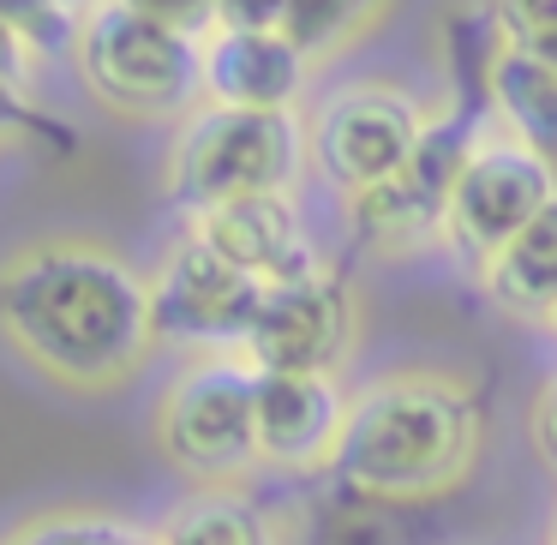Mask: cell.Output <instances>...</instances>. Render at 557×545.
<instances>
[{
  "label": "cell",
  "mask_w": 557,
  "mask_h": 545,
  "mask_svg": "<svg viewBox=\"0 0 557 545\" xmlns=\"http://www.w3.org/2000/svg\"><path fill=\"white\" fill-rule=\"evenodd\" d=\"M318 545H420V528H413V509L342 492L318 516Z\"/></svg>",
  "instance_id": "17"
},
{
  "label": "cell",
  "mask_w": 557,
  "mask_h": 545,
  "mask_svg": "<svg viewBox=\"0 0 557 545\" xmlns=\"http://www.w3.org/2000/svg\"><path fill=\"white\" fill-rule=\"evenodd\" d=\"M480 276H485V294H492L497 312L552 324V312H557V205L545 216H533L504 252L485 258Z\"/></svg>",
  "instance_id": "14"
},
{
  "label": "cell",
  "mask_w": 557,
  "mask_h": 545,
  "mask_svg": "<svg viewBox=\"0 0 557 545\" xmlns=\"http://www.w3.org/2000/svg\"><path fill=\"white\" fill-rule=\"evenodd\" d=\"M193 234L222 252L234 270H246L252 282L264 288H288V282H306L318 276V252L306 240V222L294 210L288 193H270V198H240V205H222V210H205L193 216Z\"/></svg>",
  "instance_id": "12"
},
{
  "label": "cell",
  "mask_w": 557,
  "mask_h": 545,
  "mask_svg": "<svg viewBox=\"0 0 557 545\" xmlns=\"http://www.w3.org/2000/svg\"><path fill=\"white\" fill-rule=\"evenodd\" d=\"M432 121L420 114V102L396 85H348L312 114L306 150L330 174L342 198L372 193V186L396 181L413 162V150L425 145Z\"/></svg>",
  "instance_id": "6"
},
{
  "label": "cell",
  "mask_w": 557,
  "mask_h": 545,
  "mask_svg": "<svg viewBox=\"0 0 557 545\" xmlns=\"http://www.w3.org/2000/svg\"><path fill=\"white\" fill-rule=\"evenodd\" d=\"M372 18H384V7H354V0H282L276 30L294 42V54L312 66V61L342 54L354 37H366Z\"/></svg>",
  "instance_id": "16"
},
{
  "label": "cell",
  "mask_w": 557,
  "mask_h": 545,
  "mask_svg": "<svg viewBox=\"0 0 557 545\" xmlns=\"http://www.w3.org/2000/svg\"><path fill=\"white\" fill-rule=\"evenodd\" d=\"M306 157V133L294 114H240V109H198L186 114L169 150V198L186 216L240 205V198L288 193Z\"/></svg>",
  "instance_id": "5"
},
{
  "label": "cell",
  "mask_w": 557,
  "mask_h": 545,
  "mask_svg": "<svg viewBox=\"0 0 557 545\" xmlns=\"http://www.w3.org/2000/svg\"><path fill=\"white\" fill-rule=\"evenodd\" d=\"M492 18L504 42L533 54H557V0H516V7H497Z\"/></svg>",
  "instance_id": "18"
},
{
  "label": "cell",
  "mask_w": 557,
  "mask_h": 545,
  "mask_svg": "<svg viewBox=\"0 0 557 545\" xmlns=\"http://www.w3.org/2000/svg\"><path fill=\"white\" fill-rule=\"evenodd\" d=\"M73 66L78 85L121 121H169L205 97V42L169 30L150 0L85 7Z\"/></svg>",
  "instance_id": "3"
},
{
  "label": "cell",
  "mask_w": 557,
  "mask_h": 545,
  "mask_svg": "<svg viewBox=\"0 0 557 545\" xmlns=\"http://www.w3.org/2000/svg\"><path fill=\"white\" fill-rule=\"evenodd\" d=\"M545 330H552V342H557V312H552V324H545Z\"/></svg>",
  "instance_id": "22"
},
{
  "label": "cell",
  "mask_w": 557,
  "mask_h": 545,
  "mask_svg": "<svg viewBox=\"0 0 557 545\" xmlns=\"http://www.w3.org/2000/svg\"><path fill=\"white\" fill-rule=\"evenodd\" d=\"M485 102L509 138L557 162V54H533L497 37L485 54Z\"/></svg>",
  "instance_id": "13"
},
{
  "label": "cell",
  "mask_w": 557,
  "mask_h": 545,
  "mask_svg": "<svg viewBox=\"0 0 557 545\" xmlns=\"http://www.w3.org/2000/svg\"><path fill=\"white\" fill-rule=\"evenodd\" d=\"M552 545H557V528H552Z\"/></svg>",
  "instance_id": "23"
},
{
  "label": "cell",
  "mask_w": 557,
  "mask_h": 545,
  "mask_svg": "<svg viewBox=\"0 0 557 545\" xmlns=\"http://www.w3.org/2000/svg\"><path fill=\"white\" fill-rule=\"evenodd\" d=\"M37 66H42V54L30 49L25 37H18L13 13H7V0H0V90H13V97H25V102H30Z\"/></svg>",
  "instance_id": "19"
},
{
  "label": "cell",
  "mask_w": 557,
  "mask_h": 545,
  "mask_svg": "<svg viewBox=\"0 0 557 545\" xmlns=\"http://www.w3.org/2000/svg\"><path fill=\"white\" fill-rule=\"evenodd\" d=\"M157 533L169 545H276L270 516L240 485H198Z\"/></svg>",
  "instance_id": "15"
},
{
  "label": "cell",
  "mask_w": 557,
  "mask_h": 545,
  "mask_svg": "<svg viewBox=\"0 0 557 545\" xmlns=\"http://www.w3.org/2000/svg\"><path fill=\"white\" fill-rule=\"evenodd\" d=\"M354 396L330 372H258V461L288 473L336 468Z\"/></svg>",
  "instance_id": "10"
},
{
  "label": "cell",
  "mask_w": 557,
  "mask_h": 545,
  "mask_svg": "<svg viewBox=\"0 0 557 545\" xmlns=\"http://www.w3.org/2000/svg\"><path fill=\"white\" fill-rule=\"evenodd\" d=\"M528 432H533V449L557 468V377H545L540 396H533V413H528Z\"/></svg>",
  "instance_id": "20"
},
{
  "label": "cell",
  "mask_w": 557,
  "mask_h": 545,
  "mask_svg": "<svg viewBox=\"0 0 557 545\" xmlns=\"http://www.w3.org/2000/svg\"><path fill=\"white\" fill-rule=\"evenodd\" d=\"M133 545H169V540H162V533H138Z\"/></svg>",
  "instance_id": "21"
},
{
  "label": "cell",
  "mask_w": 557,
  "mask_h": 545,
  "mask_svg": "<svg viewBox=\"0 0 557 545\" xmlns=\"http://www.w3.org/2000/svg\"><path fill=\"white\" fill-rule=\"evenodd\" d=\"M348 330H354L348 288L330 270H318L306 282L264 294L258 324L240 354L258 372H330L342 360V348H348Z\"/></svg>",
  "instance_id": "9"
},
{
  "label": "cell",
  "mask_w": 557,
  "mask_h": 545,
  "mask_svg": "<svg viewBox=\"0 0 557 545\" xmlns=\"http://www.w3.org/2000/svg\"><path fill=\"white\" fill-rule=\"evenodd\" d=\"M157 449L198 485H240L258 461V366L246 354H193L157 401Z\"/></svg>",
  "instance_id": "4"
},
{
  "label": "cell",
  "mask_w": 557,
  "mask_h": 545,
  "mask_svg": "<svg viewBox=\"0 0 557 545\" xmlns=\"http://www.w3.org/2000/svg\"><path fill=\"white\" fill-rule=\"evenodd\" d=\"M312 66L276 25H222L205 37V102L240 114H294Z\"/></svg>",
  "instance_id": "11"
},
{
  "label": "cell",
  "mask_w": 557,
  "mask_h": 545,
  "mask_svg": "<svg viewBox=\"0 0 557 545\" xmlns=\"http://www.w3.org/2000/svg\"><path fill=\"white\" fill-rule=\"evenodd\" d=\"M264 282L234 270L222 252H210L193 228L162 252L150 270V306H157V336L186 342L198 354H240L264 306Z\"/></svg>",
  "instance_id": "8"
},
{
  "label": "cell",
  "mask_w": 557,
  "mask_h": 545,
  "mask_svg": "<svg viewBox=\"0 0 557 545\" xmlns=\"http://www.w3.org/2000/svg\"><path fill=\"white\" fill-rule=\"evenodd\" d=\"M0 342L66 396H114L157 348L150 276L90 234H42L0 258Z\"/></svg>",
  "instance_id": "1"
},
{
  "label": "cell",
  "mask_w": 557,
  "mask_h": 545,
  "mask_svg": "<svg viewBox=\"0 0 557 545\" xmlns=\"http://www.w3.org/2000/svg\"><path fill=\"white\" fill-rule=\"evenodd\" d=\"M552 205H557V162L528 150L509 133H497V138L480 133L456 174V186H449L444 228L461 252L485 264Z\"/></svg>",
  "instance_id": "7"
},
{
  "label": "cell",
  "mask_w": 557,
  "mask_h": 545,
  "mask_svg": "<svg viewBox=\"0 0 557 545\" xmlns=\"http://www.w3.org/2000/svg\"><path fill=\"white\" fill-rule=\"evenodd\" d=\"M480 396L456 372H389L366 384L348 408V432L336 449V485L354 497L420 509L456 492L480 461Z\"/></svg>",
  "instance_id": "2"
}]
</instances>
